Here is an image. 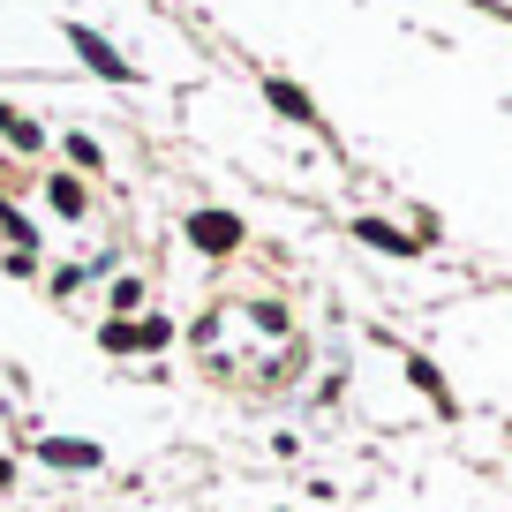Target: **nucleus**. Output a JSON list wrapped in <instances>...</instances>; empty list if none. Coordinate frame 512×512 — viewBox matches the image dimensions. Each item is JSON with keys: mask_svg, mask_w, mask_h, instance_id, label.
<instances>
[{"mask_svg": "<svg viewBox=\"0 0 512 512\" xmlns=\"http://www.w3.org/2000/svg\"><path fill=\"white\" fill-rule=\"evenodd\" d=\"M46 452H53V460H61V467H91V460H98L91 445H46Z\"/></svg>", "mask_w": 512, "mask_h": 512, "instance_id": "nucleus-4", "label": "nucleus"}, {"mask_svg": "<svg viewBox=\"0 0 512 512\" xmlns=\"http://www.w3.org/2000/svg\"><path fill=\"white\" fill-rule=\"evenodd\" d=\"M68 38H76V53H83V61L98 68V76H121V83L136 76V68H121V53H113V46H106V38H98V31H68Z\"/></svg>", "mask_w": 512, "mask_h": 512, "instance_id": "nucleus-2", "label": "nucleus"}, {"mask_svg": "<svg viewBox=\"0 0 512 512\" xmlns=\"http://www.w3.org/2000/svg\"><path fill=\"white\" fill-rule=\"evenodd\" d=\"M362 241H377V249H392V256H407V234H392V226H377V219H362Z\"/></svg>", "mask_w": 512, "mask_h": 512, "instance_id": "nucleus-3", "label": "nucleus"}, {"mask_svg": "<svg viewBox=\"0 0 512 512\" xmlns=\"http://www.w3.org/2000/svg\"><path fill=\"white\" fill-rule=\"evenodd\" d=\"M0 128H8V144H38V128H31V121H16L8 106H0Z\"/></svg>", "mask_w": 512, "mask_h": 512, "instance_id": "nucleus-5", "label": "nucleus"}, {"mask_svg": "<svg viewBox=\"0 0 512 512\" xmlns=\"http://www.w3.org/2000/svg\"><path fill=\"white\" fill-rule=\"evenodd\" d=\"M189 241H196L204 256H226V249L241 241V226L226 219V211H196V219H189Z\"/></svg>", "mask_w": 512, "mask_h": 512, "instance_id": "nucleus-1", "label": "nucleus"}]
</instances>
